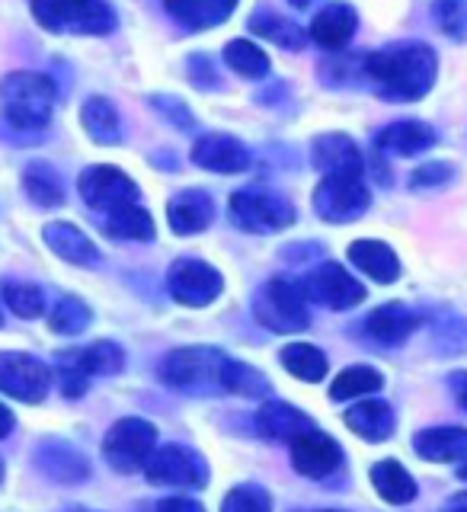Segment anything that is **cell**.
I'll use <instances>...</instances> for the list:
<instances>
[{
    "label": "cell",
    "mask_w": 467,
    "mask_h": 512,
    "mask_svg": "<svg viewBox=\"0 0 467 512\" xmlns=\"http://www.w3.org/2000/svg\"><path fill=\"white\" fill-rule=\"evenodd\" d=\"M439 61L429 45L420 42H404L381 48V52L365 55V77L372 80L378 96L394 103H413L436 84Z\"/></svg>",
    "instance_id": "1"
},
{
    "label": "cell",
    "mask_w": 467,
    "mask_h": 512,
    "mask_svg": "<svg viewBox=\"0 0 467 512\" xmlns=\"http://www.w3.org/2000/svg\"><path fill=\"white\" fill-rule=\"evenodd\" d=\"M55 80L36 71H13L0 84V112L16 132H42L55 112Z\"/></svg>",
    "instance_id": "2"
},
{
    "label": "cell",
    "mask_w": 467,
    "mask_h": 512,
    "mask_svg": "<svg viewBox=\"0 0 467 512\" xmlns=\"http://www.w3.org/2000/svg\"><path fill=\"white\" fill-rule=\"evenodd\" d=\"M231 362L224 352L212 346H186L176 349L164 362V381L173 391H183L192 397H215L228 394V372Z\"/></svg>",
    "instance_id": "3"
},
{
    "label": "cell",
    "mask_w": 467,
    "mask_h": 512,
    "mask_svg": "<svg viewBox=\"0 0 467 512\" xmlns=\"http://www.w3.org/2000/svg\"><path fill=\"white\" fill-rule=\"evenodd\" d=\"M256 320L276 333H298L311 324L308 285L295 279H269L256 298Z\"/></svg>",
    "instance_id": "4"
},
{
    "label": "cell",
    "mask_w": 467,
    "mask_h": 512,
    "mask_svg": "<svg viewBox=\"0 0 467 512\" xmlns=\"http://www.w3.org/2000/svg\"><path fill=\"white\" fill-rule=\"evenodd\" d=\"M154 442H157V429L148 420L128 416V420H119L106 432L103 458L109 461L112 471L135 474L141 468H148V461L154 455Z\"/></svg>",
    "instance_id": "5"
},
{
    "label": "cell",
    "mask_w": 467,
    "mask_h": 512,
    "mask_svg": "<svg viewBox=\"0 0 467 512\" xmlns=\"http://www.w3.org/2000/svg\"><path fill=\"white\" fill-rule=\"evenodd\" d=\"M231 221L247 234H276L295 221V208L288 199L266 189H240L231 196Z\"/></svg>",
    "instance_id": "6"
},
{
    "label": "cell",
    "mask_w": 467,
    "mask_h": 512,
    "mask_svg": "<svg viewBox=\"0 0 467 512\" xmlns=\"http://www.w3.org/2000/svg\"><path fill=\"white\" fill-rule=\"evenodd\" d=\"M36 20L52 32H87V36H106L116 29V13L103 0H90L84 7H71L64 0H32Z\"/></svg>",
    "instance_id": "7"
},
{
    "label": "cell",
    "mask_w": 467,
    "mask_h": 512,
    "mask_svg": "<svg viewBox=\"0 0 467 512\" xmlns=\"http://www.w3.org/2000/svg\"><path fill=\"white\" fill-rule=\"evenodd\" d=\"M368 205H372L368 186L362 183V176H352V173L324 176L314 189V212L333 224L362 218L368 212Z\"/></svg>",
    "instance_id": "8"
},
{
    "label": "cell",
    "mask_w": 467,
    "mask_h": 512,
    "mask_svg": "<svg viewBox=\"0 0 467 512\" xmlns=\"http://www.w3.org/2000/svg\"><path fill=\"white\" fill-rule=\"evenodd\" d=\"M77 192L93 212H106V215L138 202V186H135L132 176L122 173L119 167H109V164L90 167V170L80 173Z\"/></svg>",
    "instance_id": "9"
},
{
    "label": "cell",
    "mask_w": 467,
    "mask_h": 512,
    "mask_svg": "<svg viewBox=\"0 0 467 512\" xmlns=\"http://www.w3.org/2000/svg\"><path fill=\"white\" fill-rule=\"evenodd\" d=\"M52 388V372L36 356L23 352H4L0 356V391L23 400V404H39Z\"/></svg>",
    "instance_id": "10"
},
{
    "label": "cell",
    "mask_w": 467,
    "mask_h": 512,
    "mask_svg": "<svg viewBox=\"0 0 467 512\" xmlns=\"http://www.w3.org/2000/svg\"><path fill=\"white\" fill-rule=\"evenodd\" d=\"M170 298L186 304V308H205L221 295V272L202 260H176L167 272Z\"/></svg>",
    "instance_id": "11"
},
{
    "label": "cell",
    "mask_w": 467,
    "mask_h": 512,
    "mask_svg": "<svg viewBox=\"0 0 467 512\" xmlns=\"http://www.w3.org/2000/svg\"><path fill=\"white\" fill-rule=\"evenodd\" d=\"M144 474L157 487H202L208 480L205 461L186 445H164L151 455Z\"/></svg>",
    "instance_id": "12"
},
{
    "label": "cell",
    "mask_w": 467,
    "mask_h": 512,
    "mask_svg": "<svg viewBox=\"0 0 467 512\" xmlns=\"http://www.w3.org/2000/svg\"><path fill=\"white\" fill-rule=\"evenodd\" d=\"M340 461H343V448L336 445L327 432L308 429V432H301L298 439H292V464L304 477H314V480L327 477L340 468Z\"/></svg>",
    "instance_id": "13"
},
{
    "label": "cell",
    "mask_w": 467,
    "mask_h": 512,
    "mask_svg": "<svg viewBox=\"0 0 467 512\" xmlns=\"http://www.w3.org/2000/svg\"><path fill=\"white\" fill-rule=\"evenodd\" d=\"M192 164L212 173H244L253 164V157L237 138L212 132L192 144Z\"/></svg>",
    "instance_id": "14"
},
{
    "label": "cell",
    "mask_w": 467,
    "mask_h": 512,
    "mask_svg": "<svg viewBox=\"0 0 467 512\" xmlns=\"http://www.w3.org/2000/svg\"><path fill=\"white\" fill-rule=\"evenodd\" d=\"M308 288H311V295L317 301L330 304L333 311L356 308V304L365 301V285L359 279H352L340 263H324V266H320L311 276Z\"/></svg>",
    "instance_id": "15"
},
{
    "label": "cell",
    "mask_w": 467,
    "mask_h": 512,
    "mask_svg": "<svg viewBox=\"0 0 467 512\" xmlns=\"http://www.w3.org/2000/svg\"><path fill=\"white\" fill-rule=\"evenodd\" d=\"M311 164L324 176H340V173L362 176V151L349 135L340 132L317 135L311 144Z\"/></svg>",
    "instance_id": "16"
},
{
    "label": "cell",
    "mask_w": 467,
    "mask_h": 512,
    "mask_svg": "<svg viewBox=\"0 0 467 512\" xmlns=\"http://www.w3.org/2000/svg\"><path fill=\"white\" fill-rule=\"evenodd\" d=\"M48 250L55 256H61L64 263H74V266H87V269H96L103 263L100 250H96L93 240L77 228V224H68V221H52L48 228L42 231Z\"/></svg>",
    "instance_id": "17"
},
{
    "label": "cell",
    "mask_w": 467,
    "mask_h": 512,
    "mask_svg": "<svg viewBox=\"0 0 467 512\" xmlns=\"http://www.w3.org/2000/svg\"><path fill=\"white\" fill-rule=\"evenodd\" d=\"M356 29H359V13L356 10H352L349 4H327L314 16L311 39L320 48H327V52H340V48H346L352 42Z\"/></svg>",
    "instance_id": "18"
},
{
    "label": "cell",
    "mask_w": 467,
    "mask_h": 512,
    "mask_svg": "<svg viewBox=\"0 0 467 512\" xmlns=\"http://www.w3.org/2000/svg\"><path fill=\"white\" fill-rule=\"evenodd\" d=\"M167 218H170V228L176 234H199L205 231L208 224L215 218V205H212V196L202 189H183L180 196H173L170 205H167Z\"/></svg>",
    "instance_id": "19"
},
{
    "label": "cell",
    "mask_w": 467,
    "mask_h": 512,
    "mask_svg": "<svg viewBox=\"0 0 467 512\" xmlns=\"http://www.w3.org/2000/svg\"><path fill=\"white\" fill-rule=\"evenodd\" d=\"M432 144H436V132H432L426 122H413V119L394 122L375 135V148L394 157H416L429 151Z\"/></svg>",
    "instance_id": "20"
},
{
    "label": "cell",
    "mask_w": 467,
    "mask_h": 512,
    "mask_svg": "<svg viewBox=\"0 0 467 512\" xmlns=\"http://www.w3.org/2000/svg\"><path fill=\"white\" fill-rule=\"evenodd\" d=\"M36 464L45 477L58 480V484H77V480H84L90 474L87 458L80 455L77 448H71L68 442H58V439H48L39 445Z\"/></svg>",
    "instance_id": "21"
},
{
    "label": "cell",
    "mask_w": 467,
    "mask_h": 512,
    "mask_svg": "<svg viewBox=\"0 0 467 512\" xmlns=\"http://www.w3.org/2000/svg\"><path fill=\"white\" fill-rule=\"evenodd\" d=\"M416 327H420V317H416L407 304H397V301L381 304V308H375L365 320V330L372 333V340H378L384 346L404 343Z\"/></svg>",
    "instance_id": "22"
},
{
    "label": "cell",
    "mask_w": 467,
    "mask_h": 512,
    "mask_svg": "<svg viewBox=\"0 0 467 512\" xmlns=\"http://www.w3.org/2000/svg\"><path fill=\"white\" fill-rule=\"evenodd\" d=\"M164 7L186 29H212L228 20L237 0H164Z\"/></svg>",
    "instance_id": "23"
},
{
    "label": "cell",
    "mask_w": 467,
    "mask_h": 512,
    "mask_svg": "<svg viewBox=\"0 0 467 512\" xmlns=\"http://www.w3.org/2000/svg\"><path fill=\"white\" fill-rule=\"evenodd\" d=\"M349 260L356 263L368 279H375L381 285H391L400 276V260L397 253L381 244V240H356L349 247Z\"/></svg>",
    "instance_id": "24"
},
{
    "label": "cell",
    "mask_w": 467,
    "mask_h": 512,
    "mask_svg": "<svg viewBox=\"0 0 467 512\" xmlns=\"http://www.w3.org/2000/svg\"><path fill=\"white\" fill-rule=\"evenodd\" d=\"M416 455L426 461H461L467 458V429L461 426H439V429H423L413 439Z\"/></svg>",
    "instance_id": "25"
},
{
    "label": "cell",
    "mask_w": 467,
    "mask_h": 512,
    "mask_svg": "<svg viewBox=\"0 0 467 512\" xmlns=\"http://www.w3.org/2000/svg\"><path fill=\"white\" fill-rule=\"evenodd\" d=\"M346 426L359 432L365 442H384L394 432V410L384 400H362L346 410Z\"/></svg>",
    "instance_id": "26"
},
{
    "label": "cell",
    "mask_w": 467,
    "mask_h": 512,
    "mask_svg": "<svg viewBox=\"0 0 467 512\" xmlns=\"http://www.w3.org/2000/svg\"><path fill=\"white\" fill-rule=\"evenodd\" d=\"M256 429L263 432L266 439H298L301 432L314 429L311 420L304 416L301 410H295L292 404H279V400H272L266 404L260 413H256Z\"/></svg>",
    "instance_id": "27"
},
{
    "label": "cell",
    "mask_w": 467,
    "mask_h": 512,
    "mask_svg": "<svg viewBox=\"0 0 467 512\" xmlns=\"http://www.w3.org/2000/svg\"><path fill=\"white\" fill-rule=\"evenodd\" d=\"M80 122H84L87 135L96 144H119L122 141V122H119V112L112 106L106 96H90L80 109Z\"/></svg>",
    "instance_id": "28"
},
{
    "label": "cell",
    "mask_w": 467,
    "mask_h": 512,
    "mask_svg": "<svg viewBox=\"0 0 467 512\" xmlns=\"http://www.w3.org/2000/svg\"><path fill=\"white\" fill-rule=\"evenodd\" d=\"M372 484H375V490L384 496V500L394 503V506H404L416 496V480L407 474L404 464H397L391 458L378 461L372 468Z\"/></svg>",
    "instance_id": "29"
},
{
    "label": "cell",
    "mask_w": 467,
    "mask_h": 512,
    "mask_svg": "<svg viewBox=\"0 0 467 512\" xmlns=\"http://www.w3.org/2000/svg\"><path fill=\"white\" fill-rule=\"evenodd\" d=\"M23 189L32 205L39 208H58L64 202V186L58 180V173L36 160V164H29L26 173H23Z\"/></svg>",
    "instance_id": "30"
},
{
    "label": "cell",
    "mask_w": 467,
    "mask_h": 512,
    "mask_svg": "<svg viewBox=\"0 0 467 512\" xmlns=\"http://www.w3.org/2000/svg\"><path fill=\"white\" fill-rule=\"evenodd\" d=\"M106 234L116 240H154V218L144 205H125L106 215Z\"/></svg>",
    "instance_id": "31"
},
{
    "label": "cell",
    "mask_w": 467,
    "mask_h": 512,
    "mask_svg": "<svg viewBox=\"0 0 467 512\" xmlns=\"http://www.w3.org/2000/svg\"><path fill=\"white\" fill-rule=\"evenodd\" d=\"M250 29L260 32V36H266L269 42H276L282 48H292V52H298V48L308 42V36H304V29L292 20H282L279 13L272 10H260L250 16Z\"/></svg>",
    "instance_id": "32"
},
{
    "label": "cell",
    "mask_w": 467,
    "mask_h": 512,
    "mask_svg": "<svg viewBox=\"0 0 467 512\" xmlns=\"http://www.w3.org/2000/svg\"><path fill=\"white\" fill-rule=\"evenodd\" d=\"M74 365L80 372H90V375H116L125 368V352L122 346L109 343V340H100V343H90L87 349L74 352Z\"/></svg>",
    "instance_id": "33"
},
{
    "label": "cell",
    "mask_w": 467,
    "mask_h": 512,
    "mask_svg": "<svg viewBox=\"0 0 467 512\" xmlns=\"http://www.w3.org/2000/svg\"><path fill=\"white\" fill-rule=\"evenodd\" d=\"M282 365L301 381H320L327 375V356L311 343H292L282 349Z\"/></svg>",
    "instance_id": "34"
},
{
    "label": "cell",
    "mask_w": 467,
    "mask_h": 512,
    "mask_svg": "<svg viewBox=\"0 0 467 512\" xmlns=\"http://www.w3.org/2000/svg\"><path fill=\"white\" fill-rule=\"evenodd\" d=\"M384 384L381 372L368 365H352L346 372L336 375V381L330 384V397L333 400H352V397H365V394H375Z\"/></svg>",
    "instance_id": "35"
},
{
    "label": "cell",
    "mask_w": 467,
    "mask_h": 512,
    "mask_svg": "<svg viewBox=\"0 0 467 512\" xmlns=\"http://www.w3.org/2000/svg\"><path fill=\"white\" fill-rule=\"evenodd\" d=\"M224 61L231 64V71H237L240 77H266L269 74V58L260 45H253L247 39H234L224 48Z\"/></svg>",
    "instance_id": "36"
},
{
    "label": "cell",
    "mask_w": 467,
    "mask_h": 512,
    "mask_svg": "<svg viewBox=\"0 0 467 512\" xmlns=\"http://www.w3.org/2000/svg\"><path fill=\"white\" fill-rule=\"evenodd\" d=\"M4 301H7V308L16 317H26V320H36L45 311L42 292L36 285H29V282H7L4 285Z\"/></svg>",
    "instance_id": "37"
},
{
    "label": "cell",
    "mask_w": 467,
    "mask_h": 512,
    "mask_svg": "<svg viewBox=\"0 0 467 512\" xmlns=\"http://www.w3.org/2000/svg\"><path fill=\"white\" fill-rule=\"evenodd\" d=\"M48 324H52L55 333H64V336L84 333L87 324H90V308H87L84 301H77V298H61L55 304L52 317H48Z\"/></svg>",
    "instance_id": "38"
},
{
    "label": "cell",
    "mask_w": 467,
    "mask_h": 512,
    "mask_svg": "<svg viewBox=\"0 0 467 512\" xmlns=\"http://www.w3.org/2000/svg\"><path fill=\"white\" fill-rule=\"evenodd\" d=\"M432 16H436L439 29L448 39L467 42V0H436Z\"/></svg>",
    "instance_id": "39"
},
{
    "label": "cell",
    "mask_w": 467,
    "mask_h": 512,
    "mask_svg": "<svg viewBox=\"0 0 467 512\" xmlns=\"http://www.w3.org/2000/svg\"><path fill=\"white\" fill-rule=\"evenodd\" d=\"M221 512H272V500L263 487H237L224 496Z\"/></svg>",
    "instance_id": "40"
},
{
    "label": "cell",
    "mask_w": 467,
    "mask_h": 512,
    "mask_svg": "<svg viewBox=\"0 0 467 512\" xmlns=\"http://www.w3.org/2000/svg\"><path fill=\"white\" fill-rule=\"evenodd\" d=\"M228 391L231 394H244V397H260V394L269 391V381H266V375L256 372V368H250L244 362H231Z\"/></svg>",
    "instance_id": "41"
},
{
    "label": "cell",
    "mask_w": 467,
    "mask_h": 512,
    "mask_svg": "<svg viewBox=\"0 0 467 512\" xmlns=\"http://www.w3.org/2000/svg\"><path fill=\"white\" fill-rule=\"evenodd\" d=\"M151 106H154L167 122H173L176 128H183V132H192V128H196V116H192L189 106H186L183 100H176V96L154 93V96H151Z\"/></svg>",
    "instance_id": "42"
},
{
    "label": "cell",
    "mask_w": 467,
    "mask_h": 512,
    "mask_svg": "<svg viewBox=\"0 0 467 512\" xmlns=\"http://www.w3.org/2000/svg\"><path fill=\"white\" fill-rule=\"evenodd\" d=\"M455 176V167L445 164V160H429L420 170H413L410 176V186L413 189H432V186H442Z\"/></svg>",
    "instance_id": "43"
},
{
    "label": "cell",
    "mask_w": 467,
    "mask_h": 512,
    "mask_svg": "<svg viewBox=\"0 0 467 512\" xmlns=\"http://www.w3.org/2000/svg\"><path fill=\"white\" fill-rule=\"evenodd\" d=\"M436 340L445 352H461L467 349V324L458 317H445L436 327Z\"/></svg>",
    "instance_id": "44"
},
{
    "label": "cell",
    "mask_w": 467,
    "mask_h": 512,
    "mask_svg": "<svg viewBox=\"0 0 467 512\" xmlns=\"http://www.w3.org/2000/svg\"><path fill=\"white\" fill-rule=\"evenodd\" d=\"M189 77H192V84L196 87H218V74H215V68H212V61L208 58H202V55H196V58H189Z\"/></svg>",
    "instance_id": "45"
},
{
    "label": "cell",
    "mask_w": 467,
    "mask_h": 512,
    "mask_svg": "<svg viewBox=\"0 0 467 512\" xmlns=\"http://www.w3.org/2000/svg\"><path fill=\"white\" fill-rule=\"evenodd\" d=\"M58 378H61V391L68 394V397H80L87 391V384H84V375H80V368L71 362V365H61L58 368Z\"/></svg>",
    "instance_id": "46"
},
{
    "label": "cell",
    "mask_w": 467,
    "mask_h": 512,
    "mask_svg": "<svg viewBox=\"0 0 467 512\" xmlns=\"http://www.w3.org/2000/svg\"><path fill=\"white\" fill-rule=\"evenodd\" d=\"M157 512H205L196 500H186V496H170L157 506Z\"/></svg>",
    "instance_id": "47"
},
{
    "label": "cell",
    "mask_w": 467,
    "mask_h": 512,
    "mask_svg": "<svg viewBox=\"0 0 467 512\" xmlns=\"http://www.w3.org/2000/svg\"><path fill=\"white\" fill-rule=\"evenodd\" d=\"M448 384H452L455 400H458V404L467 410V372H455L452 378H448Z\"/></svg>",
    "instance_id": "48"
},
{
    "label": "cell",
    "mask_w": 467,
    "mask_h": 512,
    "mask_svg": "<svg viewBox=\"0 0 467 512\" xmlns=\"http://www.w3.org/2000/svg\"><path fill=\"white\" fill-rule=\"evenodd\" d=\"M442 512H467V490L464 493H458V496H452V500L445 503V509Z\"/></svg>",
    "instance_id": "49"
},
{
    "label": "cell",
    "mask_w": 467,
    "mask_h": 512,
    "mask_svg": "<svg viewBox=\"0 0 467 512\" xmlns=\"http://www.w3.org/2000/svg\"><path fill=\"white\" fill-rule=\"evenodd\" d=\"M10 429H13V413L4 404H0V439L10 436Z\"/></svg>",
    "instance_id": "50"
},
{
    "label": "cell",
    "mask_w": 467,
    "mask_h": 512,
    "mask_svg": "<svg viewBox=\"0 0 467 512\" xmlns=\"http://www.w3.org/2000/svg\"><path fill=\"white\" fill-rule=\"evenodd\" d=\"M288 4H292V7H298V10H301V7H308L311 0H288Z\"/></svg>",
    "instance_id": "51"
},
{
    "label": "cell",
    "mask_w": 467,
    "mask_h": 512,
    "mask_svg": "<svg viewBox=\"0 0 467 512\" xmlns=\"http://www.w3.org/2000/svg\"><path fill=\"white\" fill-rule=\"evenodd\" d=\"M64 4H71V7H84V4H90V0H64Z\"/></svg>",
    "instance_id": "52"
},
{
    "label": "cell",
    "mask_w": 467,
    "mask_h": 512,
    "mask_svg": "<svg viewBox=\"0 0 467 512\" xmlns=\"http://www.w3.org/2000/svg\"><path fill=\"white\" fill-rule=\"evenodd\" d=\"M458 474H461V477H464V480H467V464H464V468H461V471H458Z\"/></svg>",
    "instance_id": "53"
},
{
    "label": "cell",
    "mask_w": 467,
    "mask_h": 512,
    "mask_svg": "<svg viewBox=\"0 0 467 512\" xmlns=\"http://www.w3.org/2000/svg\"><path fill=\"white\" fill-rule=\"evenodd\" d=\"M0 477H4V464H0Z\"/></svg>",
    "instance_id": "54"
},
{
    "label": "cell",
    "mask_w": 467,
    "mask_h": 512,
    "mask_svg": "<svg viewBox=\"0 0 467 512\" xmlns=\"http://www.w3.org/2000/svg\"><path fill=\"white\" fill-rule=\"evenodd\" d=\"M327 512H333V509H327Z\"/></svg>",
    "instance_id": "55"
}]
</instances>
